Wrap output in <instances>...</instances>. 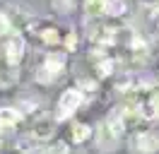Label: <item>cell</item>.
I'll return each instance as SVG.
<instances>
[{"instance_id":"obj_1","label":"cell","mask_w":159,"mask_h":154,"mask_svg":"<svg viewBox=\"0 0 159 154\" xmlns=\"http://www.w3.org/2000/svg\"><path fill=\"white\" fill-rule=\"evenodd\" d=\"M133 142L140 147V152H142V154H154L159 149V140L154 137V133H138Z\"/></svg>"},{"instance_id":"obj_2","label":"cell","mask_w":159,"mask_h":154,"mask_svg":"<svg viewBox=\"0 0 159 154\" xmlns=\"http://www.w3.org/2000/svg\"><path fill=\"white\" fill-rule=\"evenodd\" d=\"M70 96H72V92H68V94L60 99V113H63L60 118H68V116L77 108V104L82 101V96H80V94H75V99H70Z\"/></svg>"},{"instance_id":"obj_3","label":"cell","mask_w":159,"mask_h":154,"mask_svg":"<svg viewBox=\"0 0 159 154\" xmlns=\"http://www.w3.org/2000/svg\"><path fill=\"white\" fill-rule=\"evenodd\" d=\"M147 108H149V116H152L154 120H159V92H154V94L149 96Z\"/></svg>"}]
</instances>
